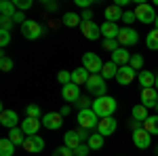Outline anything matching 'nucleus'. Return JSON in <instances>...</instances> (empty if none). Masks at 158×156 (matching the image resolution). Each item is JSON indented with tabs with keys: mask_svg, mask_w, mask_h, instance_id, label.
Returning a JSON list of instances; mask_svg holds the SVG:
<instances>
[{
	"mask_svg": "<svg viewBox=\"0 0 158 156\" xmlns=\"http://www.w3.org/2000/svg\"><path fill=\"white\" fill-rule=\"evenodd\" d=\"M112 61H114L118 68H122V65H129V63H131V53H129L124 47H120L116 53H112Z\"/></svg>",
	"mask_w": 158,
	"mask_h": 156,
	"instance_id": "a211bd4d",
	"label": "nucleus"
},
{
	"mask_svg": "<svg viewBox=\"0 0 158 156\" xmlns=\"http://www.w3.org/2000/svg\"><path fill=\"white\" fill-rule=\"evenodd\" d=\"M61 124H63V116L59 112H49V114L42 116V127H47L51 131H57Z\"/></svg>",
	"mask_w": 158,
	"mask_h": 156,
	"instance_id": "9d476101",
	"label": "nucleus"
},
{
	"mask_svg": "<svg viewBox=\"0 0 158 156\" xmlns=\"http://www.w3.org/2000/svg\"><path fill=\"white\" fill-rule=\"evenodd\" d=\"M135 17H137V21H141V23H154V21H156L154 6H152V4H146V2H139V4L135 6Z\"/></svg>",
	"mask_w": 158,
	"mask_h": 156,
	"instance_id": "39448f33",
	"label": "nucleus"
},
{
	"mask_svg": "<svg viewBox=\"0 0 158 156\" xmlns=\"http://www.w3.org/2000/svg\"><path fill=\"white\" fill-rule=\"evenodd\" d=\"M59 114H61V116H68V114H70V106H63Z\"/></svg>",
	"mask_w": 158,
	"mask_h": 156,
	"instance_id": "09e8293b",
	"label": "nucleus"
},
{
	"mask_svg": "<svg viewBox=\"0 0 158 156\" xmlns=\"http://www.w3.org/2000/svg\"><path fill=\"white\" fill-rule=\"evenodd\" d=\"M114 131H116V120L112 118H99V124H97V133H101L103 137L106 135H114Z\"/></svg>",
	"mask_w": 158,
	"mask_h": 156,
	"instance_id": "f3484780",
	"label": "nucleus"
},
{
	"mask_svg": "<svg viewBox=\"0 0 158 156\" xmlns=\"http://www.w3.org/2000/svg\"><path fill=\"white\" fill-rule=\"evenodd\" d=\"M131 116H133V120H141V122H146V120L150 118L148 108H146V106H141V103L133 106V110H131Z\"/></svg>",
	"mask_w": 158,
	"mask_h": 156,
	"instance_id": "b1692460",
	"label": "nucleus"
},
{
	"mask_svg": "<svg viewBox=\"0 0 158 156\" xmlns=\"http://www.w3.org/2000/svg\"><path fill=\"white\" fill-rule=\"evenodd\" d=\"M118 34H120V27L116 23H110V21L101 23V36H103V40H116Z\"/></svg>",
	"mask_w": 158,
	"mask_h": 156,
	"instance_id": "2eb2a0df",
	"label": "nucleus"
},
{
	"mask_svg": "<svg viewBox=\"0 0 158 156\" xmlns=\"http://www.w3.org/2000/svg\"><path fill=\"white\" fill-rule=\"evenodd\" d=\"M146 44L150 51H158V30H152L146 38Z\"/></svg>",
	"mask_w": 158,
	"mask_h": 156,
	"instance_id": "2f4dec72",
	"label": "nucleus"
},
{
	"mask_svg": "<svg viewBox=\"0 0 158 156\" xmlns=\"http://www.w3.org/2000/svg\"><path fill=\"white\" fill-rule=\"evenodd\" d=\"M156 112H158V103H156Z\"/></svg>",
	"mask_w": 158,
	"mask_h": 156,
	"instance_id": "603ef678",
	"label": "nucleus"
},
{
	"mask_svg": "<svg viewBox=\"0 0 158 156\" xmlns=\"http://www.w3.org/2000/svg\"><path fill=\"white\" fill-rule=\"evenodd\" d=\"M40 124H42V120H40V118H30V116H27V118H23V122H21L19 129H21L27 137H32V135H36V133H38Z\"/></svg>",
	"mask_w": 158,
	"mask_h": 156,
	"instance_id": "f8f14e48",
	"label": "nucleus"
},
{
	"mask_svg": "<svg viewBox=\"0 0 158 156\" xmlns=\"http://www.w3.org/2000/svg\"><path fill=\"white\" fill-rule=\"evenodd\" d=\"M61 95H63L65 101H78V99H80V86L74 84V82L65 84V86L61 89Z\"/></svg>",
	"mask_w": 158,
	"mask_h": 156,
	"instance_id": "dca6fc26",
	"label": "nucleus"
},
{
	"mask_svg": "<svg viewBox=\"0 0 158 156\" xmlns=\"http://www.w3.org/2000/svg\"><path fill=\"white\" fill-rule=\"evenodd\" d=\"M0 13H2V17H15V13H17L15 2H11V0H2V2H0Z\"/></svg>",
	"mask_w": 158,
	"mask_h": 156,
	"instance_id": "a878e982",
	"label": "nucleus"
},
{
	"mask_svg": "<svg viewBox=\"0 0 158 156\" xmlns=\"http://www.w3.org/2000/svg\"><path fill=\"white\" fill-rule=\"evenodd\" d=\"M21 34H23V38H27V40H36V38H40L44 34V25H40L38 21H34V19H27V21L21 25Z\"/></svg>",
	"mask_w": 158,
	"mask_h": 156,
	"instance_id": "423d86ee",
	"label": "nucleus"
},
{
	"mask_svg": "<svg viewBox=\"0 0 158 156\" xmlns=\"http://www.w3.org/2000/svg\"><path fill=\"white\" fill-rule=\"evenodd\" d=\"M13 17H0V30H9L11 32V27H13Z\"/></svg>",
	"mask_w": 158,
	"mask_h": 156,
	"instance_id": "a19ab883",
	"label": "nucleus"
},
{
	"mask_svg": "<svg viewBox=\"0 0 158 156\" xmlns=\"http://www.w3.org/2000/svg\"><path fill=\"white\" fill-rule=\"evenodd\" d=\"M25 114H27L30 118H42V110H40V106H27V108H25Z\"/></svg>",
	"mask_w": 158,
	"mask_h": 156,
	"instance_id": "72a5a7b5",
	"label": "nucleus"
},
{
	"mask_svg": "<svg viewBox=\"0 0 158 156\" xmlns=\"http://www.w3.org/2000/svg\"><path fill=\"white\" fill-rule=\"evenodd\" d=\"M86 89H89V93H93V95L103 97L106 91H108L106 78H103L101 74H91V78H89V82H86Z\"/></svg>",
	"mask_w": 158,
	"mask_h": 156,
	"instance_id": "f03ea898",
	"label": "nucleus"
},
{
	"mask_svg": "<svg viewBox=\"0 0 158 156\" xmlns=\"http://www.w3.org/2000/svg\"><path fill=\"white\" fill-rule=\"evenodd\" d=\"M137 80L143 89H152V86H156V74H152L150 70H141L137 74Z\"/></svg>",
	"mask_w": 158,
	"mask_h": 156,
	"instance_id": "6ab92c4d",
	"label": "nucleus"
},
{
	"mask_svg": "<svg viewBox=\"0 0 158 156\" xmlns=\"http://www.w3.org/2000/svg\"><path fill=\"white\" fill-rule=\"evenodd\" d=\"M82 23V19H80V15H76V13H65L63 15V25H68V27H76V25Z\"/></svg>",
	"mask_w": 158,
	"mask_h": 156,
	"instance_id": "c756f323",
	"label": "nucleus"
},
{
	"mask_svg": "<svg viewBox=\"0 0 158 156\" xmlns=\"http://www.w3.org/2000/svg\"><path fill=\"white\" fill-rule=\"evenodd\" d=\"M154 30H158V15H156V21H154Z\"/></svg>",
	"mask_w": 158,
	"mask_h": 156,
	"instance_id": "8fccbe9b",
	"label": "nucleus"
},
{
	"mask_svg": "<svg viewBox=\"0 0 158 156\" xmlns=\"http://www.w3.org/2000/svg\"><path fill=\"white\" fill-rule=\"evenodd\" d=\"M82 68H86L89 70V74H101V70H103V61H101V57H99L97 53H85L82 55Z\"/></svg>",
	"mask_w": 158,
	"mask_h": 156,
	"instance_id": "7ed1b4c3",
	"label": "nucleus"
},
{
	"mask_svg": "<svg viewBox=\"0 0 158 156\" xmlns=\"http://www.w3.org/2000/svg\"><path fill=\"white\" fill-rule=\"evenodd\" d=\"M122 15H124V11H122L118 4H112V6H108V9H106V13H103L106 21H110V23H116L118 19H122Z\"/></svg>",
	"mask_w": 158,
	"mask_h": 156,
	"instance_id": "4be33fe9",
	"label": "nucleus"
},
{
	"mask_svg": "<svg viewBox=\"0 0 158 156\" xmlns=\"http://www.w3.org/2000/svg\"><path fill=\"white\" fill-rule=\"evenodd\" d=\"M143 129H146L150 135H158V114L150 116V118L143 122Z\"/></svg>",
	"mask_w": 158,
	"mask_h": 156,
	"instance_id": "c85d7f7f",
	"label": "nucleus"
},
{
	"mask_svg": "<svg viewBox=\"0 0 158 156\" xmlns=\"http://www.w3.org/2000/svg\"><path fill=\"white\" fill-rule=\"evenodd\" d=\"M17 120H19L17 112H13V110H2V114H0V122H2L6 129H15V127H17Z\"/></svg>",
	"mask_w": 158,
	"mask_h": 156,
	"instance_id": "aec40b11",
	"label": "nucleus"
},
{
	"mask_svg": "<svg viewBox=\"0 0 158 156\" xmlns=\"http://www.w3.org/2000/svg\"><path fill=\"white\" fill-rule=\"evenodd\" d=\"M76 103L80 106V110H86L89 106H93V101H89V97H80V99H78Z\"/></svg>",
	"mask_w": 158,
	"mask_h": 156,
	"instance_id": "c03bdc74",
	"label": "nucleus"
},
{
	"mask_svg": "<svg viewBox=\"0 0 158 156\" xmlns=\"http://www.w3.org/2000/svg\"><path fill=\"white\" fill-rule=\"evenodd\" d=\"M13 2H15L17 11H25V9H30V6H32V0H13Z\"/></svg>",
	"mask_w": 158,
	"mask_h": 156,
	"instance_id": "79ce46f5",
	"label": "nucleus"
},
{
	"mask_svg": "<svg viewBox=\"0 0 158 156\" xmlns=\"http://www.w3.org/2000/svg\"><path fill=\"white\" fill-rule=\"evenodd\" d=\"M118 44H120L118 40H103V48H108L110 53H116V51L120 48Z\"/></svg>",
	"mask_w": 158,
	"mask_h": 156,
	"instance_id": "e433bc0d",
	"label": "nucleus"
},
{
	"mask_svg": "<svg viewBox=\"0 0 158 156\" xmlns=\"http://www.w3.org/2000/svg\"><path fill=\"white\" fill-rule=\"evenodd\" d=\"M116 74H118V65L114 63V61H108V63H103V70H101V76L108 80V78H116Z\"/></svg>",
	"mask_w": 158,
	"mask_h": 156,
	"instance_id": "cd10ccee",
	"label": "nucleus"
},
{
	"mask_svg": "<svg viewBox=\"0 0 158 156\" xmlns=\"http://www.w3.org/2000/svg\"><path fill=\"white\" fill-rule=\"evenodd\" d=\"M42 148H44V139H42L40 135L25 137V141H23V150H25V152H30V154H36V152H42Z\"/></svg>",
	"mask_w": 158,
	"mask_h": 156,
	"instance_id": "1a4fd4ad",
	"label": "nucleus"
},
{
	"mask_svg": "<svg viewBox=\"0 0 158 156\" xmlns=\"http://www.w3.org/2000/svg\"><path fill=\"white\" fill-rule=\"evenodd\" d=\"M0 68H2V72L13 70V59H9L6 55H2V57H0Z\"/></svg>",
	"mask_w": 158,
	"mask_h": 156,
	"instance_id": "c9c22d12",
	"label": "nucleus"
},
{
	"mask_svg": "<svg viewBox=\"0 0 158 156\" xmlns=\"http://www.w3.org/2000/svg\"><path fill=\"white\" fill-rule=\"evenodd\" d=\"M116 99L110 95H103V97H97L95 101H93V112L97 114L99 118H110V116H114V112H116Z\"/></svg>",
	"mask_w": 158,
	"mask_h": 156,
	"instance_id": "f257e3e1",
	"label": "nucleus"
},
{
	"mask_svg": "<svg viewBox=\"0 0 158 156\" xmlns=\"http://www.w3.org/2000/svg\"><path fill=\"white\" fill-rule=\"evenodd\" d=\"M116 40L120 42L122 47H129V44H137V42H139V34L135 32L133 27H122Z\"/></svg>",
	"mask_w": 158,
	"mask_h": 156,
	"instance_id": "0eeeda50",
	"label": "nucleus"
},
{
	"mask_svg": "<svg viewBox=\"0 0 158 156\" xmlns=\"http://www.w3.org/2000/svg\"><path fill=\"white\" fill-rule=\"evenodd\" d=\"M89 152H91L89 144H80L76 150H74V156H89Z\"/></svg>",
	"mask_w": 158,
	"mask_h": 156,
	"instance_id": "58836bf2",
	"label": "nucleus"
},
{
	"mask_svg": "<svg viewBox=\"0 0 158 156\" xmlns=\"http://www.w3.org/2000/svg\"><path fill=\"white\" fill-rule=\"evenodd\" d=\"M133 144L137 145L139 150H146V148H150V144H152V137H150V133H148L146 129L135 131L133 133Z\"/></svg>",
	"mask_w": 158,
	"mask_h": 156,
	"instance_id": "4468645a",
	"label": "nucleus"
},
{
	"mask_svg": "<svg viewBox=\"0 0 158 156\" xmlns=\"http://www.w3.org/2000/svg\"><path fill=\"white\" fill-rule=\"evenodd\" d=\"M74 2H76V6H85V9H89L93 4V0H74Z\"/></svg>",
	"mask_w": 158,
	"mask_h": 156,
	"instance_id": "49530a36",
	"label": "nucleus"
},
{
	"mask_svg": "<svg viewBox=\"0 0 158 156\" xmlns=\"http://www.w3.org/2000/svg\"><path fill=\"white\" fill-rule=\"evenodd\" d=\"M9 42H11V32L9 30H0V47L4 48Z\"/></svg>",
	"mask_w": 158,
	"mask_h": 156,
	"instance_id": "4c0bfd02",
	"label": "nucleus"
},
{
	"mask_svg": "<svg viewBox=\"0 0 158 156\" xmlns=\"http://www.w3.org/2000/svg\"><path fill=\"white\" fill-rule=\"evenodd\" d=\"M25 137H27V135H25V133L21 131V129H17V127L9 131V139H11V141H13V144H15V145H23Z\"/></svg>",
	"mask_w": 158,
	"mask_h": 156,
	"instance_id": "bb28decb",
	"label": "nucleus"
},
{
	"mask_svg": "<svg viewBox=\"0 0 158 156\" xmlns=\"http://www.w3.org/2000/svg\"><path fill=\"white\" fill-rule=\"evenodd\" d=\"M131 68H133L135 72L139 70V68H143V57L139 55V53H135V55H131V63H129Z\"/></svg>",
	"mask_w": 158,
	"mask_h": 156,
	"instance_id": "473e14b6",
	"label": "nucleus"
},
{
	"mask_svg": "<svg viewBox=\"0 0 158 156\" xmlns=\"http://www.w3.org/2000/svg\"><path fill=\"white\" fill-rule=\"evenodd\" d=\"M80 30H82L86 40H97L101 36V25H97L95 21H82L80 23Z\"/></svg>",
	"mask_w": 158,
	"mask_h": 156,
	"instance_id": "6e6552de",
	"label": "nucleus"
},
{
	"mask_svg": "<svg viewBox=\"0 0 158 156\" xmlns=\"http://www.w3.org/2000/svg\"><path fill=\"white\" fill-rule=\"evenodd\" d=\"M103 139H106V137H103L101 133H93V135L89 137V148H91V150H99V148H103Z\"/></svg>",
	"mask_w": 158,
	"mask_h": 156,
	"instance_id": "7c9ffc66",
	"label": "nucleus"
},
{
	"mask_svg": "<svg viewBox=\"0 0 158 156\" xmlns=\"http://www.w3.org/2000/svg\"><path fill=\"white\" fill-rule=\"evenodd\" d=\"M156 4H158V0H156Z\"/></svg>",
	"mask_w": 158,
	"mask_h": 156,
	"instance_id": "864d4df0",
	"label": "nucleus"
},
{
	"mask_svg": "<svg viewBox=\"0 0 158 156\" xmlns=\"http://www.w3.org/2000/svg\"><path fill=\"white\" fill-rule=\"evenodd\" d=\"M57 80H59L63 86H65V84H70V82H72V72H68V70L59 72V74H57Z\"/></svg>",
	"mask_w": 158,
	"mask_h": 156,
	"instance_id": "f704fd0d",
	"label": "nucleus"
},
{
	"mask_svg": "<svg viewBox=\"0 0 158 156\" xmlns=\"http://www.w3.org/2000/svg\"><path fill=\"white\" fill-rule=\"evenodd\" d=\"M135 78H137V72H135L131 65H122V68H118V74H116L118 84H131Z\"/></svg>",
	"mask_w": 158,
	"mask_h": 156,
	"instance_id": "9b49d317",
	"label": "nucleus"
},
{
	"mask_svg": "<svg viewBox=\"0 0 158 156\" xmlns=\"http://www.w3.org/2000/svg\"><path fill=\"white\" fill-rule=\"evenodd\" d=\"M80 144H82V137H80L78 131H68L63 135V145H68L70 150H76Z\"/></svg>",
	"mask_w": 158,
	"mask_h": 156,
	"instance_id": "412c9836",
	"label": "nucleus"
},
{
	"mask_svg": "<svg viewBox=\"0 0 158 156\" xmlns=\"http://www.w3.org/2000/svg\"><path fill=\"white\" fill-rule=\"evenodd\" d=\"M76 120H78V127L80 129H93V127H97L99 120H97V114L93 112V108H86V110H80L78 112V116H76Z\"/></svg>",
	"mask_w": 158,
	"mask_h": 156,
	"instance_id": "20e7f679",
	"label": "nucleus"
},
{
	"mask_svg": "<svg viewBox=\"0 0 158 156\" xmlns=\"http://www.w3.org/2000/svg\"><path fill=\"white\" fill-rule=\"evenodd\" d=\"M89 78H91V74H89L86 68H76V70L72 72V82L74 84H86Z\"/></svg>",
	"mask_w": 158,
	"mask_h": 156,
	"instance_id": "5701e85b",
	"label": "nucleus"
},
{
	"mask_svg": "<svg viewBox=\"0 0 158 156\" xmlns=\"http://www.w3.org/2000/svg\"><path fill=\"white\" fill-rule=\"evenodd\" d=\"M135 19H137L135 17V11H124V15H122V21L124 23H133Z\"/></svg>",
	"mask_w": 158,
	"mask_h": 156,
	"instance_id": "37998d69",
	"label": "nucleus"
},
{
	"mask_svg": "<svg viewBox=\"0 0 158 156\" xmlns=\"http://www.w3.org/2000/svg\"><path fill=\"white\" fill-rule=\"evenodd\" d=\"M158 103V91L152 86V89H143L141 91V106L146 108H156Z\"/></svg>",
	"mask_w": 158,
	"mask_h": 156,
	"instance_id": "ddd939ff",
	"label": "nucleus"
},
{
	"mask_svg": "<svg viewBox=\"0 0 158 156\" xmlns=\"http://www.w3.org/2000/svg\"><path fill=\"white\" fill-rule=\"evenodd\" d=\"M53 156H74V150H70L68 145H61V148H57L53 152Z\"/></svg>",
	"mask_w": 158,
	"mask_h": 156,
	"instance_id": "ea45409f",
	"label": "nucleus"
},
{
	"mask_svg": "<svg viewBox=\"0 0 158 156\" xmlns=\"http://www.w3.org/2000/svg\"><path fill=\"white\" fill-rule=\"evenodd\" d=\"M154 89H156V91H158V74H156V86H154Z\"/></svg>",
	"mask_w": 158,
	"mask_h": 156,
	"instance_id": "3c124183",
	"label": "nucleus"
},
{
	"mask_svg": "<svg viewBox=\"0 0 158 156\" xmlns=\"http://www.w3.org/2000/svg\"><path fill=\"white\" fill-rule=\"evenodd\" d=\"M131 129H133V133L141 131V129H143V122H141V120H133V122H131Z\"/></svg>",
	"mask_w": 158,
	"mask_h": 156,
	"instance_id": "a18cd8bd",
	"label": "nucleus"
},
{
	"mask_svg": "<svg viewBox=\"0 0 158 156\" xmlns=\"http://www.w3.org/2000/svg\"><path fill=\"white\" fill-rule=\"evenodd\" d=\"M13 154H15V144L9 137H2L0 139V156H13Z\"/></svg>",
	"mask_w": 158,
	"mask_h": 156,
	"instance_id": "393cba45",
	"label": "nucleus"
},
{
	"mask_svg": "<svg viewBox=\"0 0 158 156\" xmlns=\"http://www.w3.org/2000/svg\"><path fill=\"white\" fill-rule=\"evenodd\" d=\"M80 17H82V21H93V19H91V17H93V13H91V11H85Z\"/></svg>",
	"mask_w": 158,
	"mask_h": 156,
	"instance_id": "de8ad7c7",
	"label": "nucleus"
}]
</instances>
